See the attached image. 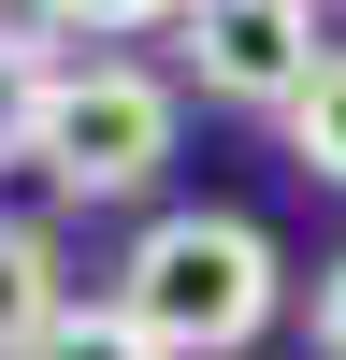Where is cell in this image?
<instances>
[{"mask_svg": "<svg viewBox=\"0 0 346 360\" xmlns=\"http://www.w3.org/2000/svg\"><path fill=\"white\" fill-rule=\"evenodd\" d=\"M115 317H130L159 360H231L245 332H274V245H260L245 217H217V202H188V217H159L130 245Z\"/></svg>", "mask_w": 346, "mask_h": 360, "instance_id": "1", "label": "cell"}, {"mask_svg": "<svg viewBox=\"0 0 346 360\" xmlns=\"http://www.w3.org/2000/svg\"><path fill=\"white\" fill-rule=\"evenodd\" d=\"M159 159H173V86L130 72V58H86V72L58 58L44 130H29V173H44L58 202H130Z\"/></svg>", "mask_w": 346, "mask_h": 360, "instance_id": "2", "label": "cell"}, {"mask_svg": "<svg viewBox=\"0 0 346 360\" xmlns=\"http://www.w3.org/2000/svg\"><path fill=\"white\" fill-rule=\"evenodd\" d=\"M188 72L217 86V101H303L317 86V0H188Z\"/></svg>", "mask_w": 346, "mask_h": 360, "instance_id": "3", "label": "cell"}, {"mask_svg": "<svg viewBox=\"0 0 346 360\" xmlns=\"http://www.w3.org/2000/svg\"><path fill=\"white\" fill-rule=\"evenodd\" d=\"M58 317H72V288H58V245L0 217V360H29V346L58 332Z\"/></svg>", "mask_w": 346, "mask_h": 360, "instance_id": "4", "label": "cell"}, {"mask_svg": "<svg viewBox=\"0 0 346 360\" xmlns=\"http://www.w3.org/2000/svg\"><path fill=\"white\" fill-rule=\"evenodd\" d=\"M288 159H303V173H332V188H346V44L317 58V86L288 101Z\"/></svg>", "mask_w": 346, "mask_h": 360, "instance_id": "5", "label": "cell"}, {"mask_svg": "<svg viewBox=\"0 0 346 360\" xmlns=\"http://www.w3.org/2000/svg\"><path fill=\"white\" fill-rule=\"evenodd\" d=\"M44 86H58V58L29 44V29H0V159H29V130H44Z\"/></svg>", "mask_w": 346, "mask_h": 360, "instance_id": "6", "label": "cell"}, {"mask_svg": "<svg viewBox=\"0 0 346 360\" xmlns=\"http://www.w3.org/2000/svg\"><path fill=\"white\" fill-rule=\"evenodd\" d=\"M29 360H159V346H144V332H130L115 303H72V317H58V332L29 346Z\"/></svg>", "mask_w": 346, "mask_h": 360, "instance_id": "7", "label": "cell"}, {"mask_svg": "<svg viewBox=\"0 0 346 360\" xmlns=\"http://www.w3.org/2000/svg\"><path fill=\"white\" fill-rule=\"evenodd\" d=\"M44 29H159V15H188V0H29Z\"/></svg>", "mask_w": 346, "mask_h": 360, "instance_id": "8", "label": "cell"}, {"mask_svg": "<svg viewBox=\"0 0 346 360\" xmlns=\"http://www.w3.org/2000/svg\"><path fill=\"white\" fill-rule=\"evenodd\" d=\"M317 360H346V259L317 274Z\"/></svg>", "mask_w": 346, "mask_h": 360, "instance_id": "9", "label": "cell"}]
</instances>
